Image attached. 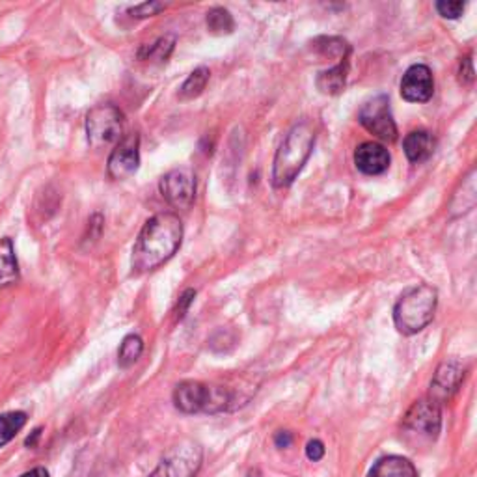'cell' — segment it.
Returning a JSON list of instances; mask_svg holds the SVG:
<instances>
[{
    "label": "cell",
    "instance_id": "1",
    "mask_svg": "<svg viewBox=\"0 0 477 477\" xmlns=\"http://www.w3.org/2000/svg\"><path fill=\"white\" fill-rule=\"evenodd\" d=\"M183 241V224L175 213H158L151 217L140 232L133 249V273L144 274L161 267L180 250Z\"/></svg>",
    "mask_w": 477,
    "mask_h": 477
},
{
    "label": "cell",
    "instance_id": "2",
    "mask_svg": "<svg viewBox=\"0 0 477 477\" xmlns=\"http://www.w3.org/2000/svg\"><path fill=\"white\" fill-rule=\"evenodd\" d=\"M313 146L315 131L310 121H300L291 127L274 157L273 185L276 188H286L298 178L300 170L308 163Z\"/></svg>",
    "mask_w": 477,
    "mask_h": 477
},
{
    "label": "cell",
    "instance_id": "3",
    "mask_svg": "<svg viewBox=\"0 0 477 477\" xmlns=\"http://www.w3.org/2000/svg\"><path fill=\"white\" fill-rule=\"evenodd\" d=\"M242 399L227 386L185 381L175 386L173 404L185 414H220L241 406Z\"/></svg>",
    "mask_w": 477,
    "mask_h": 477
},
{
    "label": "cell",
    "instance_id": "4",
    "mask_svg": "<svg viewBox=\"0 0 477 477\" xmlns=\"http://www.w3.org/2000/svg\"><path fill=\"white\" fill-rule=\"evenodd\" d=\"M438 293L427 284L406 289L394 306V325L403 335H414L426 328L435 317Z\"/></svg>",
    "mask_w": 477,
    "mask_h": 477
},
{
    "label": "cell",
    "instance_id": "5",
    "mask_svg": "<svg viewBox=\"0 0 477 477\" xmlns=\"http://www.w3.org/2000/svg\"><path fill=\"white\" fill-rule=\"evenodd\" d=\"M123 133V114L114 104H97L86 116V135L92 148L101 150L118 144Z\"/></svg>",
    "mask_w": 477,
    "mask_h": 477
},
{
    "label": "cell",
    "instance_id": "6",
    "mask_svg": "<svg viewBox=\"0 0 477 477\" xmlns=\"http://www.w3.org/2000/svg\"><path fill=\"white\" fill-rule=\"evenodd\" d=\"M202 448L192 440H183L170 448L150 477H196L202 468Z\"/></svg>",
    "mask_w": 477,
    "mask_h": 477
},
{
    "label": "cell",
    "instance_id": "7",
    "mask_svg": "<svg viewBox=\"0 0 477 477\" xmlns=\"http://www.w3.org/2000/svg\"><path fill=\"white\" fill-rule=\"evenodd\" d=\"M358 121L371 135H375L384 142H394L397 138V126L392 116L390 99L384 94L371 97L362 104L358 111Z\"/></svg>",
    "mask_w": 477,
    "mask_h": 477
},
{
    "label": "cell",
    "instance_id": "8",
    "mask_svg": "<svg viewBox=\"0 0 477 477\" xmlns=\"http://www.w3.org/2000/svg\"><path fill=\"white\" fill-rule=\"evenodd\" d=\"M403 429L419 438L436 440L442 431V406L429 397L412 403L403 416Z\"/></svg>",
    "mask_w": 477,
    "mask_h": 477
},
{
    "label": "cell",
    "instance_id": "9",
    "mask_svg": "<svg viewBox=\"0 0 477 477\" xmlns=\"http://www.w3.org/2000/svg\"><path fill=\"white\" fill-rule=\"evenodd\" d=\"M163 198L175 209H188L196 196V175L190 168H175L163 175L161 183Z\"/></svg>",
    "mask_w": 477,
    "mask_h": 477
},
{
    "label": "cell",
    "instance_id": "10",
    "mask_svg": "<svg viewBox=\"0 0 477 477\" xmlns=\"http://www.w3.org/2000/svg\"><path fill=\"white\" fill-rule=\"evenodd\" d=\"M140 166V138L138 135L123 136L109 157V173L112 180L123 181L136 173Z\"/></svg>",
    "mask_w": 477,
    "mask_h": 477
},
{
    "label": "cell",
    "instance_id": "11",
    "mask_svg": "<svg viewBox=\"0 0 477 477\" xmlns=\"http://www.w3.org/2000/svg\"><path fill=\"white\" fill-rule=\"evenodd\" d=\"M435 92V79L429 65L414 64L401 79V97L409 103H427Z\"/></svg>",
    "mask_w": 477,
    "mask_h": 477
},
{
    "label": "cell",
    "instance_id": "12",
    "mask_svg": "<svg viewBox=\"0 0 477 477\" xmlns=\"http://www.w3.org/2000/svg\"><path fill=\"white\" fill-rule=\"evenodd\" d=\"M463 379H465V367L461 362L457 360L442 362L433 375L429 399L436 401L442 406V403L450 401L457 394L458 386L463 384Z\"/></svg>",
    "mask_w": 477,
    "mask_h": 477
},
{
    "label": "cell",
    "instance_id": "13",
    "mask_svg": "<svg viewBox=\"0 0 477 477\" xmlns=\"http://www.w3.org/2000/svg\"><path fill=\"white\" fill-rule=\"evenodd\" d=\"M355 165L365 175H381L390 168V153L379 142H364L355 151Z\"/></svg>",
    "mask_w": 477,
    "mask_h": 477
},
{
    "label": "cell",
    "instance_id": "14",
    "mask_svg": "<svg viewBox=\"0 0 477 477\" xmlns=\"http://www.w3.org/2000/svg\"><path fill=\"white\" fill-rule=\"evenodd\" d=\"M367 477H418V470L406 457L386 455L373 465Z\"/></svg>",
    "mask_w": 477,
    "mask_h": 477
},
{
    "label": "cell",
    "instance_id": "15",
    "mask_svg": "<svg viewBox=\"0 0 477 477\" xmlns=\"http://www.w3.org/2000/svg\"><path fill=\"white\" fill-rule=\"evenodd\" d=\"M403 150L411 163H423L435 151V138L429 131H412L404 136Z\"/></svg>",
    "mask_w": 477,
    "mask_h": 477
},
{
    "label": "cell",
    "instance_id": "16",
    "mask_svg": "<svg viewBox=\"0 0 477 477\" xmlns=\"http://www.w3.org/2000/svg\"><path fill=\"white\" fill-rule=\"evenodd\" d=\"M347 73H349V60H340V64H335L334 67L321 72L315 79L317 90L325 96H338L345 84H347Z\"/></svg>",
    "mask_w": 477,
    "mask_h": 477
},
{
    "label": "cell",
    "instance_id": "17",
    "mask_svg": "<svg viewBox=\"0 0 477 477\" xmlns=\"http://www.w3.org/2000/svg\"><path fill=\"white\" fill-rule=\"evenodd\" d=\"M19 281V263L15 258L13 241L0 239V288H8Z\"/></svg>",
    "mask_w": 477,
    "mask_h": 477
},
{
    "label": "cell",
    "instance_id": "18",
    "mask_svg": "<svg viewBox=\"0 0 477 477\" xmlns=\"http://www.w3.org/2000/svg\"><path fill=\"white\" fill-rule=\"evenodd\" d=\"M205 25H207V30L213 34V36H227V34H232L235 30L234 15L220 6L211 8L207 12Z\"/></svg>",
    "mask_w": 477,
    "mask_h": 477
},
{
    "label": "cell",
    "instance_id": "19",
    "mask_svg": "<svg viewBox=\"0 0 477 477\" xmlns=\"http://www.w3.org/2000/svg\"><path fill=\"white\" fill-rule=\"evenodd\" d=\"M142 350H144V342L140 335L136 334L126 335L118 350V365L123 369L131 367L140 358V355H142Z\"/></svg>",
    "mask_w": 477,
    "mask_h": 477
},
{
    "label": "cell",
    "instance_id": "20",
    "mask_svg": "<svg viewBox=\"0 0 477 477\" xmlns=\"http://www.w3.org/2000/svg\"><path fill=\"white\" fill-rule=\"evenodd\" d=\"M209 75L211 73L207 67L194 69V72L183 82V86L180 88V99L188 101V99H196L198 96H202V92L205 90V86L209 82Z\"/></svg>",
    "mask_w": 477,
    "mask_h": 477
},
{
    "label": "cell",
    "instance_id": "21",
    "mask_svg": "<svg viewBox=\"0 0 477 477\" xmlns=\"http://www.w3.org/2000/svg\"><path fill=\"white\" fill-rule=\"evenodd\" d=\"M27 423V414L17 411V412H6L0 416V448L6 446L8 442L15 438V435L19 433Z\"/></svg>",
    "mask_w": 477,
    "mask_h": 477
},
{
    "label": "cell",
    "instance_id": "22",
    "mask_svg": "<svg viewBox=\"0 0 477 477\" xmlns=\"http://www.w3.org/2000/svg\"><path fill=\"white\" fill-rule=\"evenodd\" d=\"M313 49L317 52H321L323 57L338 58V60L349 58V52H350L349 43L342 38H317L313 42Z\"/></svg>",
    "mask_w": 477,
    "mask_h": 477
},
{
    "label": "cell",
    "instance_id": "23",
    "mask_svg": "<svg viewBox=\"0 0 477 477\" xmlns=\"http://www.w3.org/2000/svg\"><path fill=\"white\" fill-rule=\"evenodd\" d=\"M175 45V38L173 36H163L158 38L155 43L144 47L140 50V58L144 60H155V62H166L168 57L172 55Z\"/></svg>",
    "mask_w": 477,
    "mask_h": 477
},
{
    "label": "cell",
    "instance_id": "24",
    "mask_svg": "<svg viewBox=\"0 0 477 477\" xmlns=\"http://www.w3.org/2000/svg\"><path fill=\"white\" fill-rule=\"evenodd\" d=\"M466 4L461 3V0H442V3H436V12L446 17V19H458L463 15Z\"/></svg>",
    "mask_w": 477,
    "mask_h": 477
},
{
    "label": "cell",
    "instance_id": "25",
    "mask_svg": "<svg viewBox=\"0 0 477 477\" xmlns=\"http://www.w3.org/2000/svg\"><path fill=\"white\" fill-rule=\"evenodd\" d=\"M165 10L163 3H144L135 8H129V15L136 17V19H144V17H153Z\"/></svg>",
    "mask_w": 477,
    "mask_h": 477
},
{
    "label": "cell",
    "instance_id": "26",
    "mask_svg": "<svg viewBox=\"0 0 477 477\" xmlns=\"http://www.w3.org/2000/svg\"><path fill=\"white\" fill-rule=\"evenodd\" d=\"M475 81V69H473V60L472 57H465L458 65V82L470 86Z\"/></svg>",
    "mask_w": 477,
    "mask_h": 477
},
{
    "label": "cell",
    "instance_id": "27",
    "mask_svg": "<svg viewBox=\"0 0 477 477\" xmlns=\"http://www.w3.org/2000/svg\"><path fill=\"white\" fill-rule=\"evenodd\" d=\"M194 298H196V291H194V289H187L181 296H180V300H178V306H175V319H183V317H185V313L188 312V308H190V304L194 303Z\"/></svg>",
    "mask_w": 477,
    "mask_h": 477
},
{
    "label": "cell",
    "instance_id": "28",
    "mask_svg": "<svg viewBox=\"0 0 477 477\" xmlns=\"http://www.w3.org/2000/svg\"><path fill=\"white\" fill-rule=\"evenodd\" d=\"M306 457L313 463L321 461V458L325 457V444H323V442L321 440H310L308 446H306Z\"/></svg>",
    "mask_w": 477,
    "mask_h": 477
},
{
    "label": "cell",
    "instance_id": "29",
    "mask_svg": "<svg viewBox=\"0 0 477 477\" xmlns=\"http://www.w3.org/2000/svg\"><path fill=\"white\" fill-rule=\"evenodd\" d=\"M274 444H276V448H281V450L289 448L293 444V435L288 431H278L274 435Z\"/></svg>",
    "mask_w": 477,
    "mask_h": 477
},
{
    "label": "cell",
    "instance_id": "30",
    "mask_svg": "<svg viewBox=\"0 0 477 477\" xmlns=\"http://www.w3.org/2000/svg\"><path fill=\"white\" fill-rule=\"evenodd\" d=\"M40 436H42V427H38V429H34L32 431V435L27 438V442H25V446L27 448H36V444H38V440H40Z\"/></svg>",
    "mask_w": 477,
    "mask_h": 477
},
{
    "label": "cell",
    "instance_id": "31",
    "mask_svg": "<svg viewBox=\"0 0 477 477\" xmlns=\"http://www.w3.org/2000/svg\"><path fill=\"white\" fill-rule=\"evenodd\" d=\"M21 477H50L45 468H34L30 472H25Z\"/></svg>",
    "mask_w": 477,
    "mask_h": 477
},
{
    "label": "cell",
    "instance_id": "32",
    "mask_svg": "<svg viewBox=\"0 0 477 477\" xmlns=\"http://www.w3.org/2000/svg\"><path fill=\"white\" fill-rule=\"evenodd\" d=\"M246 477H259V470H250Z\"/></svg>",
    "mask_w": 477,
    "mask_h": 477
}]
</instances>
